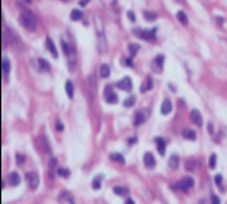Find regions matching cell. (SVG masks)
<instances>
[{
    "label": "cell",
    "instance_id": "cell-13",
    "mask_svg": "<svg viewBox=\"0 0 227 204\" xmlns=\"http://www.w3.org/2000/svg\"><path fill=\"white\" fill-rule=\"evenodd\" d=\"M46 44H47V48H48V51H50V52L52 53V56H53L55 59H56V57L59 56V53H57V50H56V46H55L53 40H52L50 37L47 38V40H46Z\"/></svg>",
    "mask_w": 227,
    "mask_h": 204
},
{
    "label": "cell",
    "instance_id": "cell-1",
    "mask_svg": "<svg viewBox=\"0 0 227 204\" xmlns=\"http://www.w3.org/2000/svg\"><path fill=\"white\" fill-rule=\"evenodd\" d=\"M20 22L27 30H35L36 29V18L31 12L22 11L20 14Z\"/></svg>",
    "mask_w": 227,
    "mask_h": 204
},
{
    "label": "cell",
    "instance_id": "cell-9",
    "mask_svg": "<svg viewBox=\"0 0 227 204\" xmlns=\"http://www.w3.org/2000/svg\"><path fill=\"white\" fill-rule=\"evenodd\" d=\"M191 121L194 122L196 126H200L202 125V117H201V114H200V112L197 109H194L191 112Z\"/></svg>",
    "mask_w": 227,
    "mask_h": 204
},
{
    "label": "cell",
    "instance_id": "cell-30",
    "mask_svg": "<svg viewBox=\"0 0 227 204\" xmlns=\"http://www.w3.org/2000/svg\"><path fill=\"white\" fill-rule=\"evenodd\" d=\"M110 159L114 160V161H118V163H125V157L122 156L121 153H110Z\"/></svg>",
    "mask_w": 227,
    "mask_h": 204
},
{
    "label": "cell",
    "instance_id": "cell-33",
    "mask_svg": "<svg viewBox=\"0 0 227 204\" xmlns=\"http://www.w3.org/2000/svg\"><path fill=\"white\" fill-rule=\"evenodd\" d=\"M61 46H62V50H64V52L66 53V55H70V48H69V46H67L64 40L61 42Z\"/></svg>",
    "mask_w": 227,
    "mask_h": 204
},
{
    "label": "cell",
    "instance_id": "cell-38",
    "mask_svg": "<svg viewBox=\"0 0 227 204\" xmlns=\"http://www.w3.org/2000/svg\"><path fill=\"white\" fill-rule=\"evenodd\" d=\"M212 204H221L219 198H218V196H215V195L212 196Z\"/></svg>",
    "mask_w": 227,
    "mask_h": 204
},
{
    "label": "cell",
    "instance_id": "cell-39",
    "mask_svg": "<svg viewBox=\"0 0 227 204\" xmlns=\"http://www.w3.org/2000/svg\"><path fill=\"white\" fill-rule=\"evenodd\" d=\"M56 129H57V132H62V130H64V125L59 121V122L56 124Z\"/></svg>",
    "mask_w": 227,
    "mask_h": 204
},
{
    "label": "cell",
    "instance_id": "cell-36",
    "mask_svg": "<svg viewBox=\"0 0 227 204\" xmlns=\"http://www.w3.org/2000/svg\"><path fill=\"white\" fill-rule=\"evenodd\" d=\"M214 182H215V185L221 186V185H222V176H221V174H217V176L214 177Z\"/></svg>",
    "mask_w": 227,
    "mask_h": 204
},
{
    "label": "cell",
    "instance_id": "cell-4",
    "mask_svg": "<svg viewBox=\"0 0 227 204\" xmlns=\"http://www.w3.org/2000/svg\"><path fill=\"white\" fill-rule=\"evenodd\" d=\"M134 33L144 40H148V42L154 40V30H139V29H136V30H134Z\"/></svg>",
    "mask_w": 227,
    "mask_h": 204
},
{
    "label": "cell",
    "instance_id": "cell-3",
    "mask_svg": "<svg viewBox=\"0 0 227 204\" xmlns=\"http://www.w3.org/2000/svg\"><path fill=\"white\" fill-rule=\"evenodd\" d=\"M163 61H165V57L163 55H158L156 56V59H153L152 61V70L154 73H161L162 69H163Z\"/></svg>",
    "mask_w": 227,
    "mask_h": 204
},
{
    "label": "cell",
    "instance_id": "cell-43",
    "mask_svg": "<svg viewBox=\"0 0 227 204\" xmlns=\"http://www.w3.org/2000/svg\"><path fill=\"white\" fill-rule=\"evenodd\" d=\"M26 2H27V3H30V2H31V0H26Z\"/></svg>",
    "mask_w": 227,
    "mask_h": 204
},
{
    "label": "cell",
    "instance_id": "cell-42",
    "mask_svg": "<svg viewBox=\"0 0 227 204\" xmlns=\"http://www.w3.org/2000/svg\"><path fill=\"white\" fill-rule=\"evenodd\" d=\"M208 126H209V132H210V133H213V126H212V124H209Z\"/></svg>",
    "mask_w": 227,
    "mask_h": 204
},
{
    "label": "cell",
    "instance_id": "cell-26",
    "mask_svg": "<svg viewBox=\"0 0 227 204\" xmlns=\"http://www.w3.org/2000/svg\"><path fill=\"white\" fill-rule=\"evenodd\" d=\"M101 176H96L94 178V181H92V187H94V190H99V188L101 187Z\"/></svg>",
    "mask_w": 227,
    "mask_h": 204
},
{
    "label": "cell",
    "instance_id": "cell-27",
    "mask_svg": "<svg viewBox=\"0 0 227 204\" xmlns=\"http://www.w3.org/2000/svg\"><path fill=\"white\" fill-rule=\"evenodd\" d=\"M135 101H136V98H135L134 95H131V96H129V98L123 101V105L127 107V108H130V107H132L135 104Z\"/></svg>",
    "mask_w": 227,
    "mask_h": 204
},
{
    "label": "cell",
    "instance_id": "cell-28",
    "mask_svg": "<svg viewBox=\"0 0 227 204\" xmlns=\"http://www.w3.org/2000/svg\"><path fill=\"white\" fill-rule=\"evenodd\" d=\"M139 51V44L136 43H131V44H129V52L131 56H135L136 55V52Z\"/></svg>",
    "mask_w": 227,
    "mask_h": 204
},
{
    "label": "cell",
    "instance_id": "cell-11",
    "mask_svg": "<svg viewBox=\"0 0 227 204\" xmlns=\"http://www.w3.org/2000/svg\"><path fill=\"white\" fill-rule=\"evenodd\" d=\"M171 109H173V104H171L170 99H165L162 101V105H161V113L162 114H169L171 112Z\"/></svg>",
    "mask_w": 227,
    "mask_h": 204
},
{
    "label": "cell",
    "instance_id": "cell-22",
    "mask_svg": "<svg viewBox=\"0 0 227 204\" xmlns=\"http://www.w3.org/2000/svg\"><path fill=\"white\" fill-rule=\"evenodd\" d=\"M39 148L42 149V151H44V152L50 151V146H48L47 139H46L44 137H40V138H39Z\"/></svg>",
    "mask_w": 227,
    "mask_h": 204
},
{
    "label": "cell",
    "instance_id": "cell-41",
    "mask_svg": "<svg viewBox=\"0 0 227 204\" xmlns=\"http://www.w3.org/2000/svg\"><path fill=\"white\" fill-rule=\"evenodd\" d=\"M125 204H135V202L132 200V199H127V200L125 202Z\"/></svg>",
    "mask_w": 227,
    "mask_h": 204
},
{
    "label": "cell",
    "instance_id": "cell-5",
    "mask_svg": "<svg viewBox=\"0 0 227 204\" xmlns=\"http://www.w3.org/2000/svg\"><path fill=\"white\" fill-rule=\"evenodd\" d=\"M26 179H27V183L30 186L31 190H35V188L39 186V176L34 172H30L26 174Z\"/></svg>",
    "mask_w": 227,
    "mask_h": 204
},
{
    "label": "cell",
    "instance_id": "cell-25",
    "mask_svg": "<svg viewBox=\"0 0 227 204\" xmlns=\"http://www.w3.org/2000/svg\"><path fill=\"white\" fill-rule=\"evenodd\" d=\"M38 64H39V68H40V69L44 70V72H48V70L51 69V68H50V64H48V62H47L44 59H39V60H38Z\"/></svg>",
    "mask_w": 227,
    "mask_h": 204
},
{
    "label": "cell",
    "instance_id": "cell-17",
    "mask_svg": "<svg viewBox=\"0 0 227 204\" xmlns=\"http://www.w3.org/2000/svg\"><path fill=\"white\" fill-rule=\"evenodd\" d=\"M110 74V68L108 64H103L100 66V76L103 77V78H108Z\"/></svg>",
    "mask_w": 227,
    "mask_h": 204
},
{
    "label": "cell",
    "instance_id": "cell-18",
    "mask_svg": "<svg viewBox=\"0 0 227 204\" xmlns=\"http://www.w3.org/2000/svg\"><path fill=\"white\" fill-rule=\"evenodd\" d=\"M152 87H153V81L151 79V77H148V78L146 79V83L142 85L140 91H142V92H146V91H148V90H151Z\"/></svg>",
    "mask_w": 227,
    "mask_h": 204
},
{
    "label": "cell",
    "instance_id": "cell-23",
    "mask_svg": "<svg viewBox=\"0 0 227 204\" xmlns=\"http://www.w3.org/2000/svg\"><path fill=\"white\" fill-rule=\"evenodd\" d=\"M70 18L73 21H79L82 18V12L79 11V9H73L70 13Z\"/></svg>",
    "mask_w": 227,
    "mask_h": 204
},
{
    "label": "cell",
    "instance_id": "cell-10",
    "mask_svg": "<svg viewBox=\"0 0 227 204\" xmlns=\"http://www.w3.org/2000/svg\"><path fill=\"white\" fill-rule=\"evenodd\" d=\"M154 142H156V144H157L158 153H160L161 156H163L165 152H166V143H165V140H163L162 138H160V137H157L156 139H154Z\"/></svg>",
    "mask_w": 227,
    "mask_h": 204
},
{
    "label": "cell",
    "instance_id": "cell-15",
    "mask_svg": "<svg viewBox=\"0 0 227 204\" xmlns=\"http://www.w3.org/2000/svg\"><path fill=\"white\" fill-rule=\"evenodd\" d=\"M2 72H3L4 76H8L9 72H11V62H9L8 59L2 60Z\"/></svg>",
    "mask_w": 227,
    "mask_h": 204
},
{
    "label": "cell",
    "instance_id": "cell-37",
    "mask_svg": "<svg viewBox=\"0 0 227 204\" xmlns=\"http://www.w3.org/2000/svg\"><path fill=\"white\" fill-rule=\"evenodd\" d=\"M127 16H129V20L132 21V22L136 20V17H135V13H134L132 11H129V12H127Z\"/></svg>",
    "mask_w": 227,
    "mask_h": 204
},
{
    "label": "cell",
    "instance_id": "cell-34",
    "mask_svg": "<svg viewBox=\"0 0 227 204\" xmlns=\"http://www.w3.org/2000/svg\"><path fill=\"white\" fill-rule=\"evenodd\" d=\"M16 161H17V164H18V165H21V164H23V163H25V156H23V155H18V153H17Z\"/></svg>",
    "mask_w": 227,
    "mask_h": 204
},
{
    "label": "cell",
    "instance_id": "cell-8",
    "mask_svg": "<svg viewBox=\"0 0 227 204\" xmlns=\"http://www.w3.org/2000/svg\"><path fill=\"white\" fill-rule=\"evenodd\" d=\"M144 165L148 168V169H152L154 168V165H156V160H154V156L151 153V152H147L144 155Z\"/></svg>",
    "mask_w": 227,
    "mask_h": 204
},
{
    "label": "cell",
    "instance_id": "cell-24",
    "mask_svg": "<svg viewBox=\"0 0 227 204\" xmlns=\"http://www.w3.org/2000/svg\"><path fill=\"white\" fill-rule=\"evenodd\" d=\"M177 17H178V20H179L183 25H187L188 23V18H187V16H186V13L183 12V11H179L177 13Z\"/></svg>",
    "mask_w": 227,
    "mask_h": 204
},
{
    "label": "cell",
    "instance_id": "cell-20",
    "mask_svg": "<svg viewBox=\"0 0 227 204\" xmlns=\"http://www.w3.org/2000/svg\"><path fill=\"white\" fill-rule=\"evenodd\" d=\"M178 165H179V157H178L177 155H173V156L170 157V160H169V167H170L171 169H177Z\"/></svg>",
    "mask_w": 227,
    "mask_h": 204
},
{
    "label": "cell",
    "instance_id": "cell-21",
    "mask_svg": "<svg viewBox=\"0 0 227 204\" xmlns=\"http://www.w3.org/2000/svg\"><path fill=\"white\" fill-rule=\"evenodd\" d=\"M113 191H114V194H117V195H119V196H126V195H129V190H127V188L121 187V186H115V187L113 188Z\"/></svg>",
    "mask_w": 227,
    "mask_h": 204
},
{
    "label": "cell",
    "instance_id": "cell-31",
    "mask_svg": "<svg viewBox=\"0 0 227 204\" xmlns=\"http://www.w3.org/2000/svg\"><path fill=\"white\" fill-rule=\"evenodd\" d=\"M57 173H59V176H60V177H64V178H67V177L70 176V172L67 171V169H65V168H59Z\"/></svg>",
    "mask_w": 227,
    "mask_h": 204
},
{
    "label": "cell",
    "instance_id": "cell-16",
    "mask_svg": "<svg viewBox=\"0 0 227 204\" xmlns=\"http://www.w3.org/2000/svg\"><path fill=\"white\" fill-rule=\"evenodd\" d=\"M183 138H186V139H190V140H195L196 139V133L194 132V130H191V129H184L183 130Z\"/></svg>",
    "mask_w": 227,
    "mask_h": 204
},
{
    "label": "cell",
    "instance_id": "cell-44",
    "mask_svg": "<svg viewBox=\"0 0 227 204\" xmlns=\"http://www.w3.org/2000/svg\"><path fill=\"white\" fill-rule=\"evenodd\" d=\"M64 2H67V0H64Z\"/></svg>",
    "mask_w": 227,
    "mask_h": 204
},
{
    "label": "cell",
    "instance_id": "cell-12",
    "mask_svg": "<svg viewBox=\"0 0 227 204\" xmlns=\"http://www.w3.org/2000/svg\"><path fill=\"white\" fill-rule=\"evenodd\" d=\"M8 182H9L11 186H18L20 182H21V178H20V176H18V173L12 172L11 174H9V177H8Z\"/></svg>",
    "mask_w": 227,
    "mask_h": 204
},
{
    "label": "cell",
    "instance_id": "cell-7",
    "mask_svg": "<svg viewBox=\"0 0 227 204\" xmlns=\"http://www.w3.org/2000/svg\"><path fill=\"white\" fill-rule=\"evenodd\" d=\"M117 86L119 87L121 90H123V91H130L131 90V87H132V83H131V79L129 78V77H125V78L121 79Z\"/></svg>",
    "mask_w": 227,
    "mask_h": 204
},
{
    "label": "cell",
    "instance_id": "cell-29",
    "mask_svg": "<svg viewBox=\"0 0 227 204\" xmlns=\"http://www.w3.org/2000/svg\"><path fill=\"white\" fill-rule=\"evenodd\" d=\"M144 17H146L147 21H154L157 18V14L154 12H149V11H146L144 12Z\"/></svg>",
    "mask_w": 227,
    "mask_h": 204
},
{
    "label": "cell",
    "instance_id": "cell-32",
    "mask_svg": "<svg viewBox=\"0 0 227 204\" xmlns=\"http://www.w3.org/2000/svg\"><path fill=\"white\" fill-rule=\"evenodd\" d=\"M215 164H217V155L213 153V155H210V159H209V167L212 169H214L215 168Z\"/></svg>",
    "mask_w": 227,
    "mask_h": 204
},
{
    "label": "cell",
    "instance_id": "cell-40",
    "mask_svg": "<svg viewBox=\"0 0 227 204\" xmlns=\"http://www.w3.org/2000/svg\"><path fill=\"white\" fill-rule=\"evenodd\" d=\"M90 2V0H81V2H79V5L81 7H84V5H87V3H88Z\"/></svg>",
    "mask_w": 227,
    "mask_h": 204
},
{
    "label": "cell",
    "instance_id": "cell-14",
    "mask_svg": "<svg viewBox=\"0 0 227 204\" xmlns=\"http://www.w3.org/2000/svg\"><path fill=\"white\" fill-rule=\"evenodd\" d=\"M144 121H146V114H144V112H142V111H138L134 117V125L139 126V125H142Z\"/></svg>",
    "mask_w": 227,
    "mask_h": 204
},
{
    "label": "cell",
    "instance_id": "cell-2",
    "mask_svg": "<svg viewBox=\"0 0 227 204\" xmlns=\"http://www.w3.org/2000/svg\"><path fill=\"white\" fill-rule=\"evenodd\" d=\"M104 96H105V100H107V103L109 104H117L118 103V96L117 94L113 91L112 86L110 85H107L105 86V90H104Z\"/></svg>",
    "mask_w": 227,
    "mask_h": 204
},
{
    "label": "cell",
    "instance_id": "cell-19",
    "mask_svg": "<svg viewBox=\"0 0 227 204\" xmlns=\"http://www.w3.org/2000/svg\"><path fill=\"white\" fill-rule=\"evenodd\" d=\"M65 90H66L67 96H69L70 99H73V96H74V89H73V83H71L70 81H66V83H65Z\"/></svg>",
    "mask_w": 227,
    "mask_h": 204
},
{
    "label": "cell",
    "instance_id": "cell-35",
    "mask_svg": "<svg viewBox=\"0 0 227 204\" xmlns=\"http://www.w3.org/2000/svg\"><path fill=\"white\" fill-rule=\"evenodd\" d=\"M187 169L188 171H195V163L192 160H188L187 161Z\"/></svg>",
    "mask_w": 227,
    "mask_h": 204
},
{
    "label": "cell",
    "instance_id": "cell-6",
    "mask_svg": "<svg viewBox=\"0 0 227 204\" xmlns=\"http://www.w3.org/2000/svg\"><path fill=\"white\" fill-rule=\"evenodd\" d=\"M175 187L181 188V190H183V191H187V190H190L191 187H194V179H192L191 177H184L182 181H179L177 183Z\"/></svg>",
    "mask_w": 227,
    "mask_h": 204
}]
</instances>
